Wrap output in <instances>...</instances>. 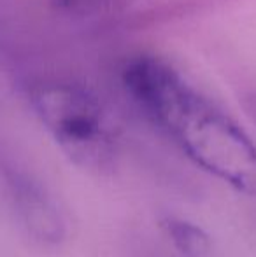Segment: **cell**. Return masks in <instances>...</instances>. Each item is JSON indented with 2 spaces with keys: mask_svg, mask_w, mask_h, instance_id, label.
<instances>
[{
  "mask_svg": "<svg viewBox=\"0 0 256 257\" xmlns=\"http://www.w3.org/2000/svg\"><path fill=\"white\" fill-rule=\"evenodd\" d=\"M121 75L133 102L195 165L256 194V144L235 119L156 56L132 58Z\"/></svg>",
  "mask_w": 256,
  "mask_h": 257,
  "instance_id": "6da1fadb",
  "label": "cell"
},
{
  "mask_svg": "<svg viewBox=\"0 0 256 257\" xmlns=\"http://www.w3.org/2000/svg\"><path fill=\"white\" fill-rule=\"evenodd\" d=\"M35 115L74 165L104 172L118 154V130L104 103L84 86L42 82L30 91Z\"/></svg>",
  "mask_w": 256,
  "mask_h": 257,
  "instance_id": "7a4b0ae2",
  "label": "cell"
},
{
  "mask_svg": "<svg viewBox=\"0 0 256 257\" xmlns=\"http://www.w3.org/2000/svg\"><path fill=\"white\" fill-rule=\"evenodd\" d=\"M16 206L21 220L34 236L42 241H58L63 234V224L55 203L34 184H16Z\"/></svg>",
  "mask_w": 256,
  "mask_h": 257,
  "instance_id": "3957f363",
  "label": "cell"
},
{
  "mask_svg": "<svg viewBox=\"0 0 256 257\" xmlns=\"http://www.w3.org/2000/svg\"><path fill=\"white\" fill-rule=\"evenodd\" d=\"M167 233L176 247L186 255L198 257L205 254L209 250V245H211L205 231H202L200 227H197L192 222H186V220H167Z\"/></svg>",
  "mask_w": 256,
  "mask_h": 257,
  "instance_id": "277c9868",
  "label": "cell"
}]
</instances>
